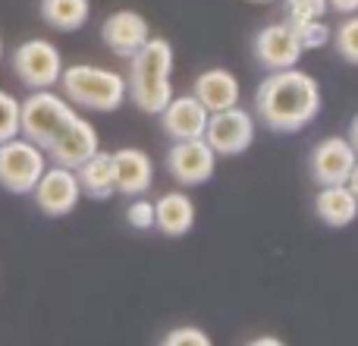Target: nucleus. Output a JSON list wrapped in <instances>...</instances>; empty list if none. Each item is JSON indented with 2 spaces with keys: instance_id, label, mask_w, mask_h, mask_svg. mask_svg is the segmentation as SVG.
Segmentation results:
<instances>
[{
  "instance_id": "7ed1b4c3",
  "label": "nucleus",
  "mask_w": 358,
  "mask_h": 346,
  "mask_svg": "<svg viewBox=\"0 0 358 346\" xmlns=\"http://www.w3.org/2000/svg\"><path fill=\"white\" fill-rule=\"evenodd\" d=\"M63 85V98L76 107L85 111H98V113H110L120 111L126 101V79L113 69L104 67H92V63H76V67H63L60 82Z\"/></svg>"
},
{
  "instance_id": "c85d7f7f",
  "label": "nucleus",
  "mask_w": 358,
  "mask_h": 346,
  "mask_svg": "<svg viewBox=\"0 0 358 346\" xmlns=\"http://www.w3.org/2000/svg\"><path fill=\"white\" fill-rule=\"evenodd\" d=\"M346 186H349V192H352V195L358 198V161H355V167H352V173H349Z\"/></svg>"
},
{
  "instance_id": "20e7f679",
  "label": "nucleus",
  "mask_w": 358,
  "mask_h": 346,
  "mask_svg": "<svg viewBox=\"0 0 358 346\" xmlns=\"http://www.w3.org/2000/svg\"><path fill=\"white\" fill-rule=\"evenodd\" d=\"M76 120V111L63 95L50 88H38L25 101H19V136L35 142L38 148L48 151L54 139Z\"/></svg>"
},
{
  "instance_id": "2eb2a0df",
  "label": "nucleus",
  "mask_w": 358,
  "mask_h": 346,
  "mask_svg": "<svg viewBox=\"0 0 358 346\" xmlns=\"http://www.w3.org/2000/svg\"><path fill=\"white\" fill-rule=\"evenodd\" d=\"M113 183L117 192L136 198L155 186V161L148 158V151L142 148H120L113 151Z\"/></svg>"
},
{
  "instance_id": "0eeeda50",
  "label": "nucleus",
  "mask_w": 358,
  "mask_h": 346,
  "mask_svg": "<svg viewBox=\"0 0 358 346\" xmlns=\"http://www.w3.org/2000/svg\"><path fill=\"white\" fill-rule=\"evenodd\" d=\"M255 130H258L255 117L236 104V107H227V111L210 113L208 130H204L201 139L210 145V151H214L217 158H236L252 148Z\"/></svg>"
},
{
  "instance_id": "c756f323",
  "label": "nucleus",
  "mask_w": 358,
  "mask_h": 346,
  "mask_svg": "<svg viewBox=\"0 0 358 346\" xmlns=\"http://www.w3.org/2000/svg\"><path fill=\"white\" fill-rule=\"evenodd\" d=\"M349 142H352V148H355V155H358V117L349 123Z\"/></svg>"
},
{
  "instance_id": "393cba45",
  "label": "nucleus",
  "mask_w": 358,
  "mask_h": 346,
  "mask_svg": "<svg viewBox=\"0 0 358 346\" xmlns=\"http://www.w3.org/2000/svg\"><path fill=\"white\" fill-rule=\"evenodd\" d=\"M126 221L136 230H155V202H148L145 195H136L126 208Z\"/></svg>"
},
{
  "instance_id": "1a4fd4ad",
  "label": "nucleus",
  "mask_w": 358,
  "mask_h": 346,
  "mask_svg": "<svg viewBox=\"0 0 358 346\" xmlns=\"http://www.w3.org/2000/svg\"><path fill=\"white\" fill-rule=\"evenodd\" d=\"M252 54L258 60L261 69L267 73H277V69H289V67H299L302 60V44H299L296 32L289 29L286 22H271L264 29H258L252 41Z\"/></svg>"
},
{
  "instance_id": "2f4dec72",
  "label": "nucleus",
  "mask_w": 358,
  "mask_h": 346,
  "mask_svg": "<svg viewBox=\"0 0 358 346\" xmlns=\"http://www.w3.org/2000/svg\"><path fill=\"white\" fill-rule=\"evenodd\" d=\"M255 4H271V0H255Z\"/></svg>"
},
{
  "instance_id": "a878e982",
  "label": "nucleus",
  "mask_w": 358,
  "mask_h": 346,
  "mask_svg": "<svg viewBox=\"0 0 358 346\" xmlns=\"http://www.w3.org/2000/svg\"><path fill=\"white\" fill-rule=\"evenodd\" d=\"M161 346H214V340H210L201 328H189V324H185V328L170 331Z\"/></svg>"
},
{
  "instance_id": "a211bd4d",
  "label": "nucleus",
  "mask_w": 358,
  "mask_h": 346,
  "mask_svg": "<svg viewBox=\"0 0 358 346\" xmlns=\"http://www.w3.org/2000/svg\"><path fill=\"white\" fill-rule=\"evenodd\" d=\"M315 214L327 227H349L358 217V198L349 192V186H321L315 195Z\"/></svg>"
},
{
  "instance_id": "bb28decb",
  "label": "nucleus",
  "mask_w": 358,
  "mask_h": 346,
  "mask_svg": "<svg viewBox=\"0 0 358 346\" xmlns=\"http://www.w3.org/2000/svg\"><path fill=\"white\" fill-rule=\"evenodd\" d=\"M327 10L340 13V16H352L358 13V0H327Z\"/></svg>"
},
{
  "instance_id": "f257e3e1",
  "label": "nucleus",
  "mask_w": 358,
  "mask_h": 346,
  "mask_svg": "<svg viewBox=\"0 0 358 346\" xmlns=\"http://www.w3.org/2000/svg\"><path fill=\"white\" fill-rule=\"evenodd\" d=\"M321 104L324 98L317 79L299 67L267 73L255 92V117L277 136H292L315 123Z\"/></svg>"
},
{
  "instance_id": "f03ea898",
  "label": "nucleus",
  "mask_w": 358,
  "mask_h": 346,
  "mask_svg": "<svg viewBox=\"0 0 358 346\" xmlns=\"http://www.w3.org/2000/svg\"><path fill=\"white\" fill-rule=\"evenodd\" d=\"M173 44L167 38H148L136 54L129 57V79H126V95L132 104L148 117L167 107L173 98Z\"/></svg>"
},
{
  "instance_id": "f3484780",
  "label": "nucleus",
  "mask_w": 358,
  "mask_h": 346,
  "mask_svg": "<svg viewBox=\"0 0 358 346\" xmlns=\"http://www.w3.org/2000/svg\"><path fill=\"white\" fill-rule=\"evenodd\" d=\"M195 227V202L185 192H164L155 202V230L164 236H185Z\"/></svg>"
},
{
  "instance_id": "4468645a",
  "label": "nucleus",
  "mask_w": 358,
  "mask_h": 346,
  "mask_svg": "<svg viewBox=\"0 0 358 346\" xmlns=\"http://www.w3.org/2000/svg\"><path fill=\"white\" fill-rule=\"evenodd\" d=\"M98 148H101L98 130H94L85 117H79V113H76V120L54 139V145H50L44 155H50V161L60 164V167L76 170L79 164H85Z\"/></svg>"
},
{
  "instance_id": "412c9836",
  "label": "nucleus",
  "mask_w": 358,
  "mask_h": 346,
  "mask_svg": "<svg viewBox=\"0 0 358 346\" xmlns=\"http://www.w3.org/2000/svg\"><path fill=\"white\" fill-rule=\"evenodd\" d=\"M330 44L340 54V60H346L349 67H358V13L346 16L330 35Z\"/></svg>"
},
{
  "instance_id": "aec40b11",
  "label": "nucleus",
  "mask_w": 358,
  "mask_h": 346,
  "mask_svg": "<svg viewBox=\"0 0 358 346\" xmlns=\"http://www.w3.org/2000/svg\"><path fill=\"white\" fill-rule=\"evenodd\" d=\"M41 19L57 32H79L92 16L88 0H41L38 4Z\"/></svg>"
},
{
  "instance_id": "9d476101",
  "label": "nucleus",
  "mask_w": 358,
  "mask_h": 346,
  "mask_svg": "<svg viewBox=\"0 0 358 346\" xmlns=\"http://www.w3.org/2000/svg\"><path fill=\"white\" fill-rule=\"evenodd\" d=\"M167 173L179 186H204L214 177L217 155L204 139H185V142H173L164 158Z\"/></svg>"
},
{
  "instance_id": "6ab92c4d",
  "label": "nucleus",
  "mask_w": 358,
  "mask_h": 346,
  "mask_svg": "<svg viewBox=\"0 0 358 346\" xmlns=\"http://www.w3.org/2000/svg\"><path fill=\"white\" fill-rule=\"evenodd\" d=\"M76 177H79L82 195L94 198V202H104L117 192V183H113V158L107 151H94L85 164L76 167Z\"/></svg>"
},
{
  "instance_id": "b1692460",
  "label": "nucleus",
  "mask_w": 358,
  "mask_h": 346,
  "mask_svg": "<svg viewBox=\"0 0 358 346\" xmlns=\"http://www.w3.org/2000/svg\"><path fill=\"white\" fill-rule=\"evenodd\" d=\"M19 136V98L0 92V142Z\"/></svg>"
},
{
  "instance_id": "cd10ccee",
  "label": "nucleus",
  "mask_w": 358,
  "mask_h": 346,
  "mask_svg": "<svg viewBox=\"0 0 358 346\" xmlns=\"http://www.w3.org/2000/svg\"><path fill=\"white\" fill-rule=\"evenodd\" d=\"M245 346H286L280 337H255V340H248Z\"/></svg>"
},
{
  "instance_id": "6e6552de",
  "label": "nucleus",
  "mask_w": 358,
  "mask_h": 346,
  "mask_svg": "<svg viewBox=\"0 0 358 346\" xmlns=\"http://www.w3.org/2000/svg\"><path fill=\"white\" fill-rule=\"evenodd\" d=\"M31 195H35L38 211H44L48 217H66L69 211H76V205H79L82 186H79L76 170L54 164V167H44L41 179H38L35 189H31Z\"/></svg>"
},
{
  "instance_id": "ddd939ff",
  "label": "nucleus",
  "mask_w": 358,
  "mask_h": 346,
  "mask_svg": "<svg viewBox=\"0 0 358 346\" xmlns=\"http://www.w3.org/2000/svg\"><path fill=\"white\" fill-rule=\"evenodd\" d=\"M148 38H151L148 19L136 10H117L104 19V25H101V41H104L117 57H123V60H129Z\"/></svg>"
},
{
  "instance_id": "9b49d317",
  "label": "nucleus",
  "mask_w": 358,
  "mask_h": 346,
  "mask_svg": "<svg viewBox=\"0 0 358 346\" xmlns=\"http://www.w3.org/2000/svg\"><path fill=\"white\" fill-rule=\"evenodd\" d=\"M355 161H358V155H355L352 142L343 136H330V139H321L311 148L308 170L317 186H346Z\"/></svg>"
},
{
  "instance_id": "5701e85b",
  "label": "nucleus",
  "mask_w": 358,
  "mask_h": 346,
  "mask_svg": "<svg viewBox=\"0 0 358 346\" xmlns=\"http://www.w3.org/2000/svg\"><path fill=\"white\" fill-rule=\"evenodd\" d=\"M283 4H286L283 22H305V19L327 16V0H283Z\"/></svg>"
},
{
  "instance_id": "7c9ffc66",
  "label": "nucleus",
  "mask_w": 358,
  "mask_h": 346,
  "mask_svg": "<svg viewBox=\"0 0 358 346\" xmlns=\"http://www.w3.org/2000/svg\"><path fill=\"white\" fill-rule=\"evenodd\" d=\"M0 57H3V38H0Z\"/></svg>"
},
{
  "instance_id": "4be33fe9",
  "label": "nucleus",
  "mask_w": 358,
  "mask_h": 346,
  "mask_svg": "<svg viewBox=\"0 0 358 346\" xmlns=\"http://www.w3.org/2000/svg\"><path fill=\"white\" fill-rule=\"evenodd\" d=\"M286 25L296 32L302 50H321V48H327L330 35H334V29H330L324 19H305V22H286Z\"/></svg>"
},
{
  "instance_id": "39448f33",
  "label": "nucleus",
  "mask_w": 358,
  "mask_h": 346,
  "mask_svg": "<svg viewBox=\"0 0 358 346\" xmlns=\"http://www.w3.org/2000/svg\"><path fill=\"white\" fill-rule=\"evenodd\" d=\"M44 167H48L44 148H38L25 136L0 142V186L6 192H13V195H31V189L41 179Z\"/></svg>"
},
{
  "instance_id": "423d86ee",
  "label": "nucleus",
  "mask_w": 358,
  "mask_h": 346,
  "mask_svg": "<svg viewBox=\"0 0 358 346\" xmlns=\"http://www.w3.org/2000/svg\"><path fill=\"white\" fill-rule=\"evenodd\" d=\"M13 73L25 88L38 92V88H54L63 73V57L60 48L48 38H29L22 41L10 57Z\"/></svg>"
},
{
  "instance_id": "dca6fc26",
  "label": "nucleus",
  "mask_w": 358,
  "mask_h": 346,
  "mask_svg": "<svg viewBox=\"0 0 358 346\" xmlns=\"http://www.w3.org/2000/svg\"><path fill=\"white\" fill-rule=\"evenodd\" d=\"M192 95L201 101L208 113L227 111V107L239 104V79L223 67L204 69V73H198L195 82H192Z\"/></svg>"
},
{
  "instance_id": "f8f14e48",
  "label": "nucleus",
  "mask_w": 358,
  "mask_h": 346,
  "mask_svg": "<svg viewBox=\"0 0 358 346\" xmlns=\"http://www.w3.org/2000/svg\"><path fill=\"white\" fill-rule=\"evenodd\" d=\"M161 130L170 142H185V139H201L208 130V117L204 104L195 95H173L161 113Z\"/></svg>"
}]
</instances>
